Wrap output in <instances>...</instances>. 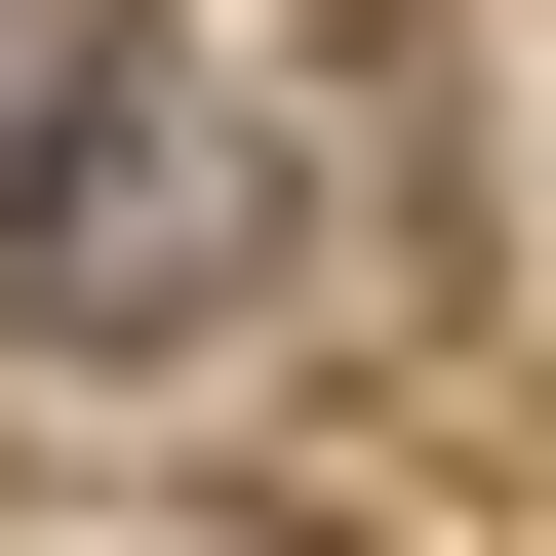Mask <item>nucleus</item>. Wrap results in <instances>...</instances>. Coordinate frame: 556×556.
<instances>
[{"label":"nucleus","mask_w":556,"mask_h":556,"mask_svg":"<svg viewBox=\"0 0 556 556\" xmlns=\"http://www.w3.org/2000/svg\"><path fill=\"white\" fill-rule=\"evenodd\" d=\"M239 278H278V119L239 80L80 40V80L0 119V318H40V358H239Z\"/></svg>","instance_id":"nucleus-1"}]
</instances>
